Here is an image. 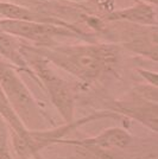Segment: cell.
I'll return each instance as SVG.
<instances>
[{
    "label": "cell",
    "mask_w": 158,
    "mask_h": 159,
    "mask_svg": "<svg viewBox=\"0 0 158 159\" xmlns=\"http://www.w3.org/2000/svg\"><path fill=\"white\" fill-rule=\"evenodd\" d=\"M107 111L115 113L119 116L124 115L130 119L137 120L152 132L157 133L158 131L157 103L142 98L133 90L125 99L113 101Z\"/></svg>",
    "instance_id": "cell-7"
},
{
    "label": "cell",
    "mask_w": 158,
    "mask_h": 159,
    "mask_svg": "<svg viewBox=\"0 0 158 159\" xmlns=\"http://www.w3.org/2000/svg\"><path fill=\"white\" fill-rule=\"evenodd\" d=\"M140 1H144V2H149L150 5H157L158 0H140Z\"/></svg>",
    "instance_id": "cell-16"
},
{
    "label": "cell",
    "mask_w": 158,
    "mask_h": 159,
    "mask_svg": "<svg viewBox=\"0 0 158 159\" xmlns=\"http://www.w3.org/2000/svg\"><path fill=\"white\" fill-rule=\"evenodd\" d=\"M0 30L17 38L32 42V47L51 48L57 44V38L74 37L81 39H91L92 36L82 32L74 26H63L53 23L29 21V20L0 19Z\"/></svg>",
    "instance_id": "cell-5"
},
{
    "label": "cell",
    "mask_w": 158,
    "mask_h": 159,
    "mask_svg": "<svg viewBox=\"0 0 158 159\" xmlns=\"http://www.w3.org/2000/svg\"><path fill=\"white\" fill-rule=\"evenodd\" d=\"M57 144H66L72 147L67 156L58 159H138L132 154L124 153V150H105L96 146L77 143L75 139H61Z\"/></svg>",
    "instance_id": "cell-9"
},
{
    "label": "cell",
    "mask_w": 158,
    "mask_h": 159,
    "mask_svg": "<svg viewBox=\"0 0 158 159\" xmlns=\"http://www.w3.org/2000/svg\"><path fill=\"white\" fill-rule=\"evenodd\" d=\"M138 73L149 82V84L158 87V74L157 73L151 71V70H143V69H139Z\"/></svg>",
    "instance_id": "cell-15"
},
{
    "label": "cell",
    "mask_w": 158,
    "mask_h": 159,
    "mask_svg": "<svg viewBox=\"0 0 158 159\" xmlns=\"http://www.w3.org/2000/svg\"><path fill=\"white\" fill-rule=\"evenodd\" d=\"M8 138V127L5 125V121L0 116V159H14Z\"/></svg>",
    "instance_id": "cell-14"
},
{
    "label": "cell",
    "mask_w": 158,
    "mask_h": 159,
    "mask_svg": "<svg viewBox=\"0 0 158 159\" xmlns=\"http://www.w3.org/2000/svg\"><path fill=\"white\" fill-rule=\"evenodd\" d=\"M105 118L115 119L119 118V115L106 109L93 113L85 118H80L79 120H74L72 122H66L63 126H53L40 131H29L26 138L24 139L12 134L13 152L19 159H42L40 153L50 146L56 145L61 139H64L68 133L88 122Z\"/></svg>",
    "instance_id": "cell-4"
},
{
    "label": "cell",
    "mask_w": 158,
    "mask_h": 159,
    "mask_svg": "<svg viewBox=\"0 0 158 159\" xmlns=\"http://www.w3.org/2000/svg\"><path fill=\"white\" fill-rule=\"evenodd\" d=\"M69 1H82V0H69Z\"/></svg>",
    "instance_id": "cell-17"
},
{
    "label": "cell",
    "mask_w": 158,
    "mask_h": 159,
    "mask_svg": "<svg viewBox=\"0 0 158 159\" xmlns=\"http://www.w3.org/2000/svg\"><path fill=\"white\" fill-rule=\"evenodd\" d=\"M77 143L96 146L105 150H126L132 144L133 135L121 127L107 128L92 138L75 139Z\"/></svg>",
    "instance_id": "cell-10"
},
{
    "label": "cell",
    "mask_w": 158,
    "mask_h": 159,
    "mask_svg": "<svg viewBox=\"0 0 158 159\" xmlns=\"http://www.w3.org/2000/svg\"><path fill=\"white\" fill-rule=\"evenodd\" d=\"M105 21H124L131 24H138L144 26H157V17L156 11L152 5L146 4L144 1H138L133 6L109 11L104 14Z\"/></svg>",
    "instance_id": "cell-8"
},
{
    "label": "cell",
    "mask_w": 158,
    "mask_h": 159,
    "mask_svg": "<svg viewBox=\"0 0 158 159\" xmlns=\"http://www.w3.org/2000/svg\"><path fill=\"white\" fill-rule=\"evenodd\" d=\"M0 86L16 115L27 131H40L53 124L37 103L12 64L0 62Z\"/></svg>",
    "instance_id": "cell-3"
},
{
    "label": "cell",
    "mask_w": 158,
    "mask_h": 159,
    "mask_svg": "<svg viewBox=\"0 0 158 159\" xmlns=\"http://www.w3.org/2000/svg\"><path fill=\"white\" fill-rule=\"evenodd\" d=\"M21 44L23 43L17 37L0 30V55L6 58L10 64L25 73H29L25 60L21 53Z\"/></svg>",
    "instance_id": "cell-12"
},
{
    "label": "cell",
    "mask_w": 158,
    "mask_h": 159,
    "mask_svg": "<svg viewBox=\"0 0 158 159\" xmlns=\"http://www.w3.org/2000/svg\"><path fill=\"white\" fill-rule=\"evenodd\" d=\"M36 51L85 84H92L118 63L120 49L114 43H88L76 45L37 48Z\"/></svg>",
    "instance_id": "cell-1"
},
{
    "label": "cell",
    "mask_w": 158,
    "mask_h": 159,
    "mask_svg": "<svg viewBox=\"0 0 158 159\" xmlns=\"http://www.w3.org/2000/svg\"><path fill=\"white\" fill-rule=\"evenodd\" d=\"M0 14L4 16L5 19L10 20L42 21V23H53V24H57V25H63V26H72V25H68L61 20L45 17L40 13H36L32 10L23 6V5L11 4V2H0Z\"/></svg>",
    "instance_id": "cell-11"
},
{
    "label": "cell",
    "mask_w": 158,
    "mask_h": 159,
    "mask_svg": "<svg viewBox=\"0 0 158 159\" xmlns=\"http://www.w3.org/2000/svg\"><path fill=\"white\" fill-rule=\"evenodd\" d=\"M0 116L7 124L8 128L12 131V134H16L17 137H19L21 139L26 138L29 131L21 124L19 118L16 115L13 108L10 105L1 86H0Z\"/></svg>",
    "instance_id": "cell-13"
},
{
    "label": "cell",
    "mask_w": 158,
    "mask_h": 159,
    "mask_svg": "<svg viewBox=\"0 0 158 159\" xmlns=\"http://www.w3.org/2000/svg\"><path fill=\"white\" fill-rule=\"evenodd\" d=\"M21 53L25 60L29 73L40 82L59 115L66 122L74 121L75 96L70 83L62 79L51 68V63L37 52L33 47L23 43Z\"/></svg>",
    "instance_id": "cell-2"
},
{
    "label": "cell",
    "mask_w": 158,
    "mask_h": 159,
    "mask_svg": "<svg viewBox=\"0 0 158 159\" xmlns=\"http://www.w3.org/2000/svg\"><path fill=\"white\" fill-rule=\"evenodd\" d=\"M104 21L99 32H105L109 39L119 42L128 51L157 62V26H144L124 21Z\"/></svg>",
    "instance_id": "cell-6"
}]
</instances>
